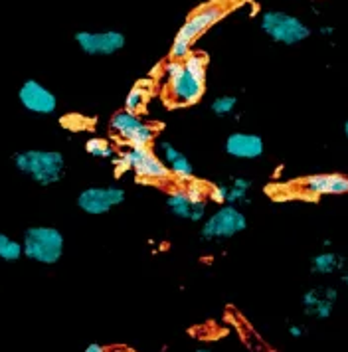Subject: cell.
Returning a JSON list of instances; mask_svg holds the SVG:
<instances>
[{"label": "cell", "instance_id": "obj_24", "mask_svg": "<svg viewBox=\"0 0 348 352\" xmlns=\"http://www.w3.org/2000/svg\"><path fill=\"white\" fill-rule=\"evenodd\" d=\"M228 198V182H214L208 184V200L216 202V204H226Z\"/></svg>", "mask_w": 348, "mask_h": 352}, {"label": "cell", "instance_id": "obj_18", "mask_svg": "<svg viewBox=\"0 0 348 352\" xmlns=\"http://www.w3.org/2000/svg\"><path fill=\"white\" fill-rule=\"evenodd\" d=\"M253 180L246 178V176H234L228 182V198L226 204H234V206H241L250 202V190H252Z\"/></svg>", "mask_w": 348, "mask_h": 352}, {"label": "cell", "instance_id": "obj_15", "mask_svg": "<svg viewBox=\"0 0 348 352\" xmlns=\"http://www.w3.org/2000/svg\"><path fill=\"white\" fill-rule=\"evenodd\" d=\"M224 148L230 157L237 160H255L265 153V143H263L261 135L236 131V133L228 135Z\"/></svg>", "mask_w": 348, "mask_h": 352}, {"label": "cell", "instance_id": "obj_23", "mask_svg": "<svg viewBox=\"0 0 348 352\" xmlns=\"http://www.w3.org/2000/svg\"><path fill=\"white\" fill-rule=\"evenodd\" d=\"M184 190L188 194V198L194 204H200V202H208V184H204L202 180L198 178H192L190 182L184 184Z\"/></svg>", "mask_w": 348, "mask_h": 352}, {"label": "cell", "instance_id": "obj_21", "mask_svg": "<svg viewBox=\"0 0 348 352\" xmlns=\"http://www.w3.org/2000/svg\"><path fill=\"white\" fill-rule=\"evenodd\" d=\"M146 101H149V89H146L144 85H141V83H139V85L131 87V91L127 94L125 109L131 113H139L144 109Z\"/></svg>", "mask_w": 348, "mask_h": 352}, {"label": "cell", "instance_id": "obj_1", "mask_svg": "<svg viewBox=\"0 0 348 352\" xmlns=\"http://www.w3.org/2000/svg\"><path fill=\"white\" fill-rule=\"evenodd\" d=\"M208 58L204 54L190 52L184 60H171L162 67L166 91L176 105L190 107L200 103L206 94Z\"/></svg>", "mask_w": 348, "mask_h": 352}, {"label": "cell", "instance_id": "obj_12", "mask_svg": "<svg viewBox=\"0 0 348 352\" xmlns=\"http://www.w3.org/2000/svg\"><path fill=\"white\" fill-rule=\"evenodd\" d=\"M18 101L34 115H52L58 109V97L38 80H26L18 89Z\"/></svg>", "mask_w": 348, "mask_h": 352}, {"label": "cell", "instance_id": "obj_5", "mask_svg": "<svg viewBox=\"0 0 348 352\" xmlns=\"http://www.w3.org/2000/svg\"><path fill=\"white\" fill-rule=\"evenodd\" d=\"M259 28L271 42L281 46H297L311 38V26L285 10H265L259 16Z\"/></svg>", "mask_w": 348, "mask_h": 352}, {"label": "cell", "instance_id": "obj_4", "mask_svg": "<svg viewBox=\"0 0 348 352\" xmlns=\"http://www.w3.org/2000/svg\"><path fill=\"white\" fill-rule=\"evenodd\" d=\"M65 240L54 226H30L22 238V254L40 265H56L63 257Z\"/></svg>", "mask_w": 348, "mask_h": 352}, {"label": "cell", "instance_id": "obj_19", "mask_svg": "<svg viewBox=\"0 0 348 352\" xmlns=\"http://www.w3.org/2000/svg\"><path fill=\"white\" fill-rule=\"evenodd\" d=\"M85 151H87L89 157H95V159L101 160H107L115 157V146H113L107 139H101V137H91V139H87Z\"/></svg>", "mask_w": 348, "mask_h": 352}, {"label": "cell", "instance_id": "obj_2", "mask_svg": "<svg viewBox=\"0 0 348 352\" xmlns=\"http://www.w3.org/2000/svg\"><path fill=\"white\" fill-rule=\"evenodd\" d=\"M226 14H228V6L221 2H208L204 6L196 8L174 36L173 46H171V60H184L192 52V44L202 34L221 22Z\"/></svg>", "mask_w": 348, "mask_h": 352}, {"label": "cell", "instance_id": "obj_11", "mask_svg": "<svg viewBox=\"0 0 348 352\" xmlns=\"http://www.w3.org/2000/svg\"><path fill=\"white\" fill-rule=\"evenodd\" d=\"M299 196L318 198V196H340L348 194V176L340 173H320L309 175L291 182Z\"/></svg>", "mask_w": 348, "mask_h": 352}, {"label": "cell", "instance_id": "obj_29", "mask_svg": "<svg viewBox=\"0 0 348 352\" xmlns=\"http://www.w3.org/2000/svg\"><path fill=\"white\" fill-rule=\"evenodd\" d=\"M196 352H212V351H208V349H198Z\"/></svg>", "mask_w": 348, "mask_h": 352}, {"label": "cell", "instance_id": "obj_17", "mask_svg": "<svg viewBox=\"0 0 348 352\" xmlns=\"http://www.w3.org/2000/svg\"><path fill=\"white\" fill-rule=\"evenodd\" d=\"M345 267V257L334 252H320L311 257V273L313 275H332Z\"/></svg>", "mask_w": 348, "mask_h": 352}, {"label": "cell", "instance_id": "obj_7", "mask_svg": "<svg viewBox=\"0 0 348 352\" xmlns=\"http://www.w3.org/2000/svg\"><path fill=\"white\" fill-rule=\"evenodd\" d=\"M109 129L123 143H127V146H146L155 141L157 135V129L146 123L139 113H131L127 109H121L111 117Z\"/></svg>", "mask_w": 348, "mask_h": 352}, {"label": "cell", "instance_id": "obj_16", "mask_svg": "<svg viewBox=\"0 0 348 352\" xmlns=\"http://www.w3.org/2000/svg\"><path fill=\"white\" fill-rule=\"evenodd\" d=\"M166 208L178 220H188V222H202L208 212V202L194 204L188 198L184 188H174L166 198Z\"/></svg>", "mask_w": 348, "mask_h": 352}, {"label": "cell", "instance_id": "obj_9", "mask_svg": "<svg viewBox=\"0 0 348 352\" xmlns=\"http://www.w3.org/2000/svg\"><path fill=\"white\" fill-rule=\"evenodd\" d=\"M74 40L85 56H94V58L115 56L127 44L125 34L119 30H99V32L81 30L74 34Z\"/></svg>", "mask_w": 348, "mask_h": 352}, {"label": "cell", "instance_id": "obj_20", "mask_svg": "<svg viewBox=\"0 0 348 352\" xmlns=\"http://www.w3.org/2000/svg\"><path fill=\"white\" fill-rule=\"evenodd\" d=\"M20 257H24L22 241H16L14 238H10L6 234H0V259L8 261V263H14Z\"/></svg>", "mask_w": 348, "mask_h": 352}, {"label": "cell", "instance_id": "obj_6", "mask_svg": "<svg viewBox=\"0 0 348 352\" xmlns=\"http://www.w3.org/2000/svg\"><path fill=\"white\" fill-rule=\"evenodd\" d=\"M248 228V218L239 206L221 204L216 212L206 216L200 228V238L204 241H224L241 234Z\"/></svg>", "mask_w": 348, "mask_h": 352}, {"label": "cell", "instance_id": "obj_8", "mask_svg": "<svg viewBox=\"0 0 348 352\" xmlns=\"http://www.w3.org/2000/svg\"><path fill=\"white\" fill-rule=\"evenodd\" d=\"M127 155H129V162H131V173L139 180H144L146 184L166 182L171 178L168 166L151 148V144L127 146Z\"/></svg>", "mask_w": 348, "mask_h": 352}, {"label": "cell", "instance_id": "obj_27", "mask_svg": "<svg viewBox=\"0 0 348 352\" xmlns=\"http://www.w3.org/2000/svg\"><path fill=\"white\" fill-rule=\"evenodd\" d=\"M318 34H320V36H325V38H332V34H334V26L325 24V26H320V28H318Z\"/></svg>", "mask_w": 348, "mask_h": 352}, {"label": "cell", "instance_id": "obj_25", "mask_svg": "<svg viewBox=\"0 0 348 352\" xmlns=\"http://www.w3.org/2000/svg\"><path fill=\"white\" fill-rule=\"evenodd\" d=\"M289 335L293 336V338L305 336V327H301V324H291V327H289Z\"/></svg>", "mask_w": 348, "mask_h": 352}, {"label": "cell", "instance_id": "obj_26", "mask_svg": "<svg viewBox=\"0 0 348 352\" xmlns=\"http://www.w3.org/2000/svg\"><path fill=\"white\" fill-rule=\"evenodd\" d=\"M83 352H109L103 344H99V342H91V344H87L85 346V351Z\"/></svg>", "mask_w": 348, "mask_h": 352}, {"label": "cell", "instance_id": "obj_14", "mask_svg": "<svg viewBox=\"0 0 348 352\" xmlns=\"http://www.w3.org/2000/svg\"><path fill=\"white\" fill-rule=\"evenodd\" d=\"M158 157L162 159V162L168 166L171 170V178L186 184L192 178H196V170H194V164L190 162V159L171 141H158L157 148Z\"/></svg>", "mask_w": 348, "mask_h": 352}, {"label": "cell", "instance_id": "obj_13", "mask_svg": "<svg viewBox=\"0 0 348 352\" xmlns=\"http://www.w3.org/2000/svg\"><path fill=\"white\" fill-rule=\"evenodd\" d=\"M336 301H338V291L334 287H311L307 289L301 297L305 315L315 317L318 320L331 317Z\"/></svg>", "mask_w": 348, "mask_h": 352}, {"label": "cell", "instance_id": "obj_28", "mask_svg": "<svg viewBox=\"0 0 348 352\" xmlns=\"http://www.w3.org/2000/svg\"><path fill=\"white\" fill-rule=\"evenodd\" d=\"M342 283H345V285H347V289H348V270L345 272V275H342Z\"/></svg>", "mask_w": 348, "mask_h": 352}, {"label": "cell", "instance_id": "obj_22", "mask_svg": "<svg viewBox=\"0 0 348 352\" xmlns=\"http://www.w3.org/2000/svg\"><path fill=\"white\" fill-rule=\"evenodd\" d=\"M237 97L236 96H218L212 103H210V111L216 117H230L236 111Z\"/></svg>", "mask_w": 348, "mask_h": 352}, {"label": "cell", "instance_id": "obj_10", "mask_svg": "<svg viewBox=\"0 0 348 352\" xmlns=\"http://www.w3.org/2000/svg\"><path fill=\"white\" fill-rule=\"evenodd\" d=\"M121 186H87L78 196V208L89 216H103L125 202Z\"/></svg>", "mask_w": 348, "mask_h": 352}, {"label": "cell", "instance_id": "obj_30", "mask_svg": "<svg viewBox=\"0 0 348 352\" xmlns=\"http://www.w3.org/2000/svg\"><path fill=\"white\" fill-rule=\"evenodd\" d=\"M345 265H347V267H348V256L345 257Z\"/></svg>", "mask_w": 348, "mask_h": 352}, {"label": "cell", "instance_id": "obj_3", "mask_svg": "<svg viewBox=\"0 0 348 352\" xmlns=\"http://www.w3.org/2000/svg\"><path fill=\"white\" fill-rule=\"evenodd\" d=\"M16 170L28 176L38 186H52L65 175V159L60 151L30 148L20 151L12 157Z\"/></svg>", "mask_w": 348, "mask_h": 352}]
</instances>
